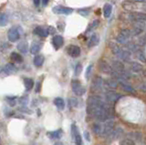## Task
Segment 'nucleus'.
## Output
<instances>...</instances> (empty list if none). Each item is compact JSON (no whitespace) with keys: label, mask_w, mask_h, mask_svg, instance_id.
<instances>
[{"label":"nucleus","mask_w":146,"mask_h":145,"mask_svg":"<svg viewBox=\"0 0 146 145\" xmlns=\"http://www.w3.org/2000/svg\"><path fill=\"white\" fill-rule=\"evenodd\" d=\"M87 110L89 115L100 122H104L112 117L111 109L98 96H91L88 99Z\"/></svg>","instance_id":"f257e3e1"},{"label":"nucleus","mask_w":146,"mask_h":145,"mask_svg":"<svg viewBox=\"0 0 146 145\" xmlns=\"http://www.w3.org/2000/svg\"><path fill=\"white\" fill-rule=\"evenodd\" d=\"M114 129V121L111 120H108L104 121V123L102 124V132H100V137H105L111 132Z\"/></svg>","instance_id":"f03ea898"},{"label":"nucleus","mask_w":146,"mask_h":145,"mask_svg":"<svg viewBox=\"0 0 146 145\" xmlns=\"http://www.w3.org/2000/svg\"><path fill=\"white\" fill-rule=\"evenodd\" d=\"M123 134H124V131H123V130L121 128L113 129L111 132L107 136V142L111 143L112 142H115V140L121 138Z\"/></svg>","instance_id":"7ed1b4c3"},{"label":"nucleus","mask_w":146,"mask_h":145,"mask_svg":"<svg viewBox=\"0 0 146 145\" xmlns=\"http://www.w3.org/2000/svg\"><path fill=\"white\" fill-rule=\"evenodd\" d=\"M71 88H72V91L74 92L77 96H82V95L86 92V89L81 85V83L78 79L72 80Z\"/></svg>","instance_id":"20e7f679"},{"label":"nucleus","mask_w":146,"mask_h":145,"mask_svg":"<svg viewBox=\"0 0 146 145\" xmlns=\"http://www.w3.org/2000/svg\"><path fill=\"white\" fill-rule=\"evenodd\" d=\"M7 38L10 42H17V40L20 38L19 28H17V26H13V28H11L8 30Z\"/></svg>","instance_id":"39448f33"},{"label":"nucleus","mask_w":146,"mask_h":145,"mask_svg":"<svg viewBox=\"0 0 146 145\" xmlns=\"http://www.w3.org/2000/svg\"><path fill=\"white\" fill-rule=\"evenodd\" d=\"M54 14L57 15H70L73 13V9L70 7H64V6H56L52 8Z\"/></svg>","instance_id":"423d86ee"},{"label":"nucleus","mask_w":146,"mask_h":145,"mask_svg":"<svg viewBox=\"0 0 146 145\" xmlns=\"http://www.w3.org/2000/svg\"><path fill=\"white\" fill-rule=\"evenodd\" d=\"M71 131H72V137L74 139V142L76 145H83V142H82V137L79 131V129L76 126L75 123H73L71 125Z\"/></svg>","instance_id":"0eeeda50"},{"label":"nucleus","mask_w":146,"mask_h":145,"mask_svg":"<svg viewBox=\"0 0 146 145\" xmlns=\"http://www.w3.org/2000/svg\"><path fill=\"white\" fill-rule=\"evenodd\" d=\"M121 98V95L119 94L115 91H111V90H109L106 93H105V99L108 102H111V103H114L118 101L119 99Z\"/></svg>","instance_id":"6e6552de"},{"label":"nucleus","mask_w":146,"mask_h":145,"mask_svg":"<svg viewBox=\"0 0 146 145\" xmlns=\"http://www.w3.org/2000/svg\"><path fill=\"white\" fill-rule=\"evenodd\" d=\"M63 44H64V38H62V36L60 35L54 36L52 38V45L56 49L60 48L63 46Z\"/></svg>","instance_id":"1a4fd4ad"},{"label":"nucleus","mask_w":146,"mask_h":145,"mask_svg":"<svg viewBox=\"0 0 146 145\" xmlns=\"http://www.w3.org/2000/svg\"><path fill=\"white\" fill-rule=\"evenodd\" d=\"M119 84L121 87V89L123 90H125L126 92H130V93H135V89H133L131 85H130L129 83L127 82L126 79H121L118 81Z\"/></svg>","instance_id":"9d476101"},{"label":"nucleus","mask_w":146,"mask_h":145,"mask_svg":"<svg viewBox=\"0 0 146 145\" xmlns=\"http://www.w3.org/2000/svg\"><path fill=\"white\" fill-rule=\"evenodd\" d=\"M68 55L72 58H77L80 55V47L75 46V45H71L68 48Z\"/></svg>","instance_id":"9b49d317"},{"label":"nucleus","mask_w":146,"mask_h":145,"mask_svg":"<svg viewBox=\"0 0 146 145\" xmlns=\"http://www.w3.org/2000/svg\"><path fill=\"white\" fill-rule=\"evenodd\" d=\"M103 86H104V81L100 77H97V78L94 79L92 82V89L94 90H96V91L97 90H100Z\"/></svg>","instance_id":"f8f14e48"},{"label":"nucleus","mask_w":146,"mask_h":145,"mask_svg":"<svg viewBox=\"0 0 146 145\" xmlns=\"http://www.w3.org/2000/svg\"><path fill=\"white\" fill-rule=\"evenodd\" d=\"M100 70H102L104 73H107V74H111V72L113 70L112 67L110 66L108 63H106L105 61H100Z\"/></svg>","instance_id":"ddd939ff"},{"label":"nucleus","mask_w":146,"mask_h":145,"mask_svg":"<svg viewBox=\"0 0 146 145\" xmlns=\"http://www.w3.org/2000/svg\"><path fill=\"white\" fill-rule=\"evenodd\" d=\"M110 47H111V51H112V53L114 54V55H115L116 57H118V58H120L123 49L120 46H119V45H117L116 43H114V42L110 43Z\"/></svg>","instance_id":"4468645a"},{"label":"nucleus","mask_w":146,"mask_h":145,"mask_svg":"<svg viewBox=\"0 0 146 145\" xmlns=\"http://www.w3.org/2000/svg\"><path fill=\"white\" fill-rule=\"evenodd\" d=\"M34 34L38 35V37H41V38H46V37H48V29L43 28V26H36V28L34 29Z\"/></svg>","instance_id":"2eb2a0df"},{"label":"nucleus","mask_w":146,"mask_h":145,"mask_svg":"<svg viewBox=\"0 0 146 145\" xmlns=\"http://www.w3.org/2000/svg\"><path fill=\"white\" fill-rule=\"evenodd\" d=\"M125 47H126V48L128 49V50L131 51V52H133V53H136V52H138L140 50L139 45H137L134 42H131V41H128L125 44Z\"/></svg>","instance_id":"dca6fc26"},{"label":"nucleus","mask_w":146,"mask_h":145,"mask_svg":"<svg viewBox=\"0 0 146 145\" xmlns=\"http://www.w3.org/2000/svg\"><path fill=\"white\" fill-rule=\"evenodd\" d=\"M99 42H100V37H99V35H97V34H92V35H91V37H90V41L88 43V47L89 48H93L95 46H97V45L99 44Z\"/></svg>","instance_id":"f3484780"},{"label":"nucleus","mask_w":146,"mask_h":145,"mask_svg":"<svg viewBox=\"0 0 146 145\" xmlns=\"http://www.w3.org/2000/svg\"><path fill=\"white\" fill-rule=\"evenodd\" d=\"M3 71L7 75H10V74L15 73V72L17 71V69H16V67L14 66V64H12V63H8V64H7L4 67Z\"/></svg>","instance_id":"a211bd4d"},{"label":"nucleus","mask_w":146,"mask_h":145,"mask_svg":"<svg viewBox=\"0 0 146 145\" xmlns=\"http://www.w3.org/2000/svg\"><path fill=\"white\" fill-rule=\"evenodd\" d=\"M130 70L132 72H141L143 71V68L138 62H130Z\"/></svg>","instance_id":"6ab92c4d"},{"label":"nucleus","mask_w":146,"mask_h":145,"mask_svg":"<svg viewBox=\"0 0 146 145\" xmlns=\"http://www.w3.org/2000/svg\"><path fill=\"white\" fill-rule=\"evenodd\" d=\"M104 86H106L109 89H116L118 86L117 79H109L104 80Z\"/></svg>","instance_id":"aec40b11"},{"label":"nucleus","mask_w":146,"mask_h":145,"mask_svg":"<svg viewBox=\"0 0 146 145\" xmlns=\"http://www.w3.org/2000/svg\"><path fill=\"white\" fill-rule=\"evenodd\" d=\"M40 49H41V44L35 41V42L32 43L31 47L29 48V50H30L31 54H33V55H36V54H38L40 51Z\"/></svg>","instance_id":"412c9836"},{"label":"nucleus","mask_w":146,"mask_h":145,"mask_svg":"<svg viewBox=\"0 0 146 145\" xmlns=\"http://www.w3.org/2000/svg\"><path fill=\"white\" fill-rule=\"evenodd\" d=\"M54 104L59 111H63L65 109V101L62 98H56L54 99Z\"/></svg>","instance_id":"4be33fe9"},{"label":"nucleus","mask_w":146,"mask_h":145,"mask_svg":"<svg viewBox=\"0 0 146 145\" xmlns=\"http://www.w3.org/2000/svg\"><path fill=\"white\" fill-rule=\"evenodd\" d=\"M17 48L21 53L26 54V53H27V51H29V44H27V41H21L19 44L17 45Z\"/></svg>","instance_id":"5701e85b"},{"label":"nucleus","mask_w":146,"mask_h":145,"mask_svg":"<svg viewBox=\"0 0 146 145\" xmlns=\"http://www.w3.org/2000/svg\"><path fill=\"white\" fill-rule=\"evenodd\" d=\"M102 10H103V16H104V17H106V19H108V17H109L110 16H111V14L112 7H111V4L107 3V4H105V5H104Z\"/></svg>","instance_id":"b1692460"},{"label":"nucleus","mask_w":146,"mask_h":145,"mask_svg":"<svg viewBox=\"0 0 146 145\" xmlns=\"http://www.w3.org/2000/svg\"><path fill=\"white\" fill-rule=\"evenodd\" d=\"M45 61V58L43 55H36L35 58H34V65L36 67H41L43 65V63Z\"/></svg>","instance_id":"393cba45"},{"label":"nucleus","mask_w":146,"mask_h":145,"mask_svg":"<svg viewBox=\"0 0 146 145\" xmlns=\"http://www.w3.org/2000/svg\"><path fill=\"white\" fill-rule=\"evenodd\" d=\"M10 58L14 63H22L23 61V57L17 52H12L10 55Z\"/></svg>","instance_id":"a878e982"},{"label":"nucleus","mask_w":146,"mask_h":145,"mask_svg":"<svg viewBox=\"0 0 146 145\" xmlns=\"http://www.w3.org/2000/svg\"><path fill=\"white\" fill-rule=\"evenodd\" d=\"M24 85H25L26 90H27V91H29V90H31L32 88L34 87V81L32 79L25 78L24 79Z\"/></svg>","instance_id":"bb28decb"},{"label":"nucleus","mask_w":146,"mask_h":145,"mask_svg":"<svg viewBox=\"0 0 146 145\" xmlns=\"http://www.w3.org/2000/svg\"><path fill=\"white\" fill-rule=\"evenodd\" d=\"M48 135L50 139H59L62 136V130H54V131H51V132H48Z\"/></svg>","instance_id":"cd10ccee"},{"label":"nucleus","mask_w":146,"mask_h":145,"mask_svg":"<svg viewBox=\"0 0 146 145\" xmlns=\"http://www.w3.org/2000/svg\"><path fill=\"white\" fill-rule=\"evenodd\" d=\"M92 130L96 135L100 136V132H102V124L100 123H94L92 126Z\"/></svg>","instance_id":"c85d7f7f"},{"label":"nucleus","mask_w":146,"mask_h":145,"mask_svg":"<svg viewBox=\"0 0 146 145\" xmlns=\"http://www.w3.org/2000/svg\"><path fill=\"white\" fill-rule=\"evenodd\" d=\"M8 22V17L4 14V13H1L0 14V26H4L7 24Z\"/></svg>","instance_id":"c756f323"},{"label":"nucleus","mask_w":146,"mask_h":145,"mask_svg":"<svg viewBox=\"0 0 146 145\" xmlns=\"http://www.w3.org/2000/svg\"><path fill=\"white\" fill-rule=\"evenodd\" d=\"M128 137L133 140H141V134L140 132H131L128 134Z\"/></svg>","instance_id":"7c9ffc66"},{"label":"nucleus","mask_w":146,"mask_h":145,"mask_svg":"<svg viewBox=\"0 0 146 145\" xmlns=\"http://www.w3.org/2000/svg\"><path fill=\"white\" fill-rule=\"evenodd\" d=\"M121 36H123L124 38H126L127 39H129L131 37V30H130V29H128V28H124V29H122L121 31V33H120Z\"/></svg>","instance_id":"2f4dec72"},{"label":"nucleus","mask_w":146,"mask_h":145,"mask_svg":"<svg viewBox=\"0 0 146 145\" xmlns=\"http://www.w3.org/2000/svg\"><path fill=\"white\" fill-rule=\"evenodd\" d=\"M116 41L119 43V44H122V45H125L128 41H129V39H127L126 38H124L123 36H121V34L118 35L116 37Z\"/></svg>","instance_id":"473e14b6"},{"label":"nucleus","mask_w":146,"mask_h":145,"mask_svg":"<svg viewBox=\"0 0 146 145\" xmlns=\"http://www.w3.org/2000/svg\"><path fill=\"white\" fill-rule=\"evenodd\" d=\"M120 144L121 145H135V142H134L133 140L128 138V139H123V140H121Z\"/></svg>","instance_id":"72a5a7b5"},{"label":"nucleus","mask_w":146,"mask_h":145,"mask_svg":"<svg viewBox=\"0 0 146 145\" xmlns=\"http://www.w3.org/2000/svg\"><path fill=\"white\" fill-rule=\"evenodd\" d=\"M7 103L9 104V106H11V107H14L17 104V97H7Z\"/></svg>","instance_id":"f704fd0d"},{"label":"nucleus","mask_w":146,"mask_h":145,"mask_svg":"<svg viewBox=\"0 0 146 145\" xmlns=\"http://www.w3.org/2000/svg\"><path fill=\"white\" fill-rule=\"evenodd\" d=\"M81 71H82V65L80 64V63H78L75 67V71H74L75 76H80Z\"/></svg>","instance_id":"c9c22d12"},{"label":"nucleus","mask_w":146,"mask_h":145,"mask_svg":"<svg viewBox=\"0 0 146 145\" xmlns=\"http://www.w3.org/2000/svg\"><path fill=\"white\" fill-rule=\"evenodd\" d=\"M68 103H70V107H72V108L77 107L78 104H79V102H78V99L76 98H70V99H68Z\"/></svg>","instance_id":"e433bc0d"},{"label":"nucleus","mask_w":146,"mask_h":145,"mask_svg":"<svg viewBox=\"0 0 146 145\" xmlns=\"http://www.w3.org/2000/svg\"><path fill=\"white\" fill-rule=\"evenodd\" d=\"M78 13H79L80 15L83 16V17H87L90 14V9L89 8H82V9L78 10Z\"/></svg>","instance_id":"4c0bfd02"},{"label":"nucleus","mask_w":146,"mask_h":145,"mask_svg":"<svg viewBox=\"0 0 146 145\" xmlns=\"http://www.w3.org/2000/svg\"><path fill=\"white\" fill-rule=\"evenodd\" d=\"M98 24H99V21H98V20H95V21H93L92 23H91V25H90V26H89L88 29H87V32H88V31H91L92 29L96 28V26H98Z\"/></svg>","instance_id":"58836bf2"},{"label":"nucleus","mask_w":146,"mask_h":145,"mask_svg":"<svg viewBox=\"0 0 146 145\" xmlns=\"http://www.w3.org/2000/svg\"><path fill=\"white\" fill-rule=\"evenodd\" d=\"M91 70H92V65H90L88 68H87L86 74H85L86 79H90V73H91Z\"/></svg>","instance_id":"ea45409f"},{"label":"nucleus","mask_w":146,"mask_h":145,"mask_svg":"<svg viewBox=\"0 0 146 145\" xmlns=\"http://www.w3.org/2000/svg\"><path fill=\"white\" fill-rule=\"evenodd\" d=\"M138 53V58L141 60V61H143V62H146V58H145V56H144V54L141 52V51H138L137 52Z\"/></svg>","instance_id":"a19ab883"},{"label":"nucleus","mask_w":146,"mask_h":145,"mask_svg":"<svg viewBox=\"0 0 146 145\" xmlns=\"http://www.w3.org/2000/svg\"><path fill=\"white\" fill-rule=\"evenodd\" d=\"M27 102H29L27 97H23V98H21V99H20V104H21L22 106H26L27 104Z\"/></svg>","instance_id":"79ce46f5"},{"label":"nucleus","mask_w":146,"mask_h":145,"mask_svg":"<svg viewBox=\"0 0 146 145\" xmlns=\"http://www.w3.org/2000/svg\"><path fill=\"white\" fill-rule=\"evenodd\" d=\"M48 34H51V35L56 33V29H55L53 26H48Z\"/></svg>","instance_id":"37998d69"},{"label":"nucleus","mask_w":146,"mask_h":145,"mask_svg":"<svg viewBox=\"0 0 146 145\" xmlns=\"http://www.w3.org/2000/svg\"><path fill=\"white\" fill-rule=\"evenodd\" d=\"M40 88H41V83L38 82V84H36V92H39L40 91Z\"/></svg>","instance_id":"c03bdc74"},{"label":"nucleus","mask_w":146,"mask_h":145,"mask_svg":"<svg viewBox=\"0 0 146 145\" xmlns=\"http://www.w3.org/2000/svg\"><path fill=\"white\" fill-rule=\"evenodd\" d=\"M84 136H85V138H86L87 140H90V134H89L88 131H85V132H84Z\"/></svg>","instance_id":"a18cd8bd"},{"label":"nucleus","mask_w":146,"mask_h":145,"mask_svg":"<svg viewBox=\"0 0 146 145\" xmlns=\"http://www.w3.org/2000/svg\"><path fill=\"white\" fill-rule=\"evenodd\" d=\"M34 1V5L36 7H38L39 6V3H40V0H33Z\"/></svg>","instance_id":"49530a36"},{"label":"nucleus","mask_w":146,"mask_h":145,"mask_svg":"<svg viewBox=\"0 0 146 145\" xmlns=\"http://www.w3.org/2000/svg\"><path fill=\"white\" fill-rule=\"evenodd\" d=\"M132 1L135 3H145L146 0H132Z\"/></svg>","instance_id":"de8ad7c7"},{"label":"nucleus","mask_w":146,"mask_h":145,"mask_svg":"<svg viewBox=\"0 0 146 145\" xmlns=\"http://www.w3.org/2000/svg\"><path fill=\"white\" fill-rule=\"evenodd\" d=\"M48 1H49V0H42V4H43V6H47L48 4Z\"/></svg>","instance_id":"09e8293b"},{"label":"nucleus","mask_w":146,"mask_h":145,"mask_svg":"<svg viewBox=\"0 0 146 145\" xmlns=\"http://www.w3.org/2000/svg\"><path fill=\"white\" fill-rule=\"evenodd\" d=\"M54 145H64L63 143H61V142H56Z\"/></svg>","instance_id":"8fccbe9b"},{"label":"nucleus","mask_w":146,"mask_h":145,"mask_svg":"<svg viewBox=\"0 0 146 145\" xmlns=\"http://www.w3.org/2000/svg\"><path fill=\"white\" fill-rule=\"evenodd\" d=\"M2 70H2V68L0 67V73H1V72H2Z\"/></svg>","instance_id":"3c124183"},{"label":"nucleus","mask_w":146,"mask_h":145,"mask_svg":"<svg viewBox=\"0 0 146 145\" xmlns=\"http://www.w3.org/2000/svg\"><path fill=\"white\" fill-rule=\"evenodd\" d=\"M0 142H1V138H0Z\"/></svg>","instance_id":"603ef678"}]
</instances>
